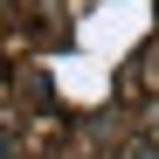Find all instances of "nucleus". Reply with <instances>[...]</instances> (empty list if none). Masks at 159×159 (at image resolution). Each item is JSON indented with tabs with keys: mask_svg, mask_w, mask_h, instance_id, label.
<instances>
[{
	"mask_svg": "<svg viewBox=\"0 0 159 159\" xmlns=\"http://www.w3.org/2000/svg\"><path fill=\"white\" fill-rule=\"evenodd\" d=\"M131 159H159V145H131Z\"/></svg>",
	"mask_w": 159,
	"mask_h": 159,
	"instance_id": "1",
	"label": "nucleus"
}]
</instances>
